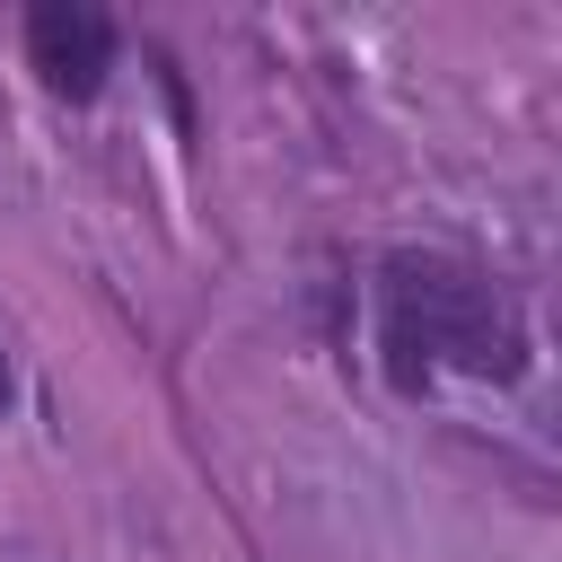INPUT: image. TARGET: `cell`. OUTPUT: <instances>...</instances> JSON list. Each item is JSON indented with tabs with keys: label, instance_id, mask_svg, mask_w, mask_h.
<instances>
[{
	"label": "cell",
	"instance_id": "3957f363",
	"mask_svg": "<svg viewBox=\"0 0 562 562\" xmlns=\"http://www.w3.org/2000/svg\"><path fill=\"white\" fill-rule=\"evenodd\" d=\"M0 404H9V369H0Z\"/></svg>",
	"mask_w": 562,
	"mask_h": 562
},
{
	"label": "cell",
	"instance_id": "7a4b0ae2",
	"mask_svg": "<svg viewBox=\"0 0 562 562\" xmlns=\"http://www.w3.org/2000/svg\"><path fill=\"white\" fill-rule=\"evenodd\" d=\"M26 61L44 70L53 97L88 105V97L105 88V70H114V26H105V9H88V0H44V9L26 18Z\"/></svg>",
	"mask_w": 562,
	"mask_h": 562
},
{
	"label": "cell",
	"instance_id": "6da1fadb",
	"mask_svg": "<svg viewBox=\"0 0 562 562\" xmlns=\"http://www.w3.org/2000/svg\"><path fill=\"white\" fill-rule=\"evenodd\" d=\"M386 351H395V378L404 386H422L430 360L474 369V378H509L518 351H527V334H518V307L474 263L395 255L386 263Z\"/></svg>",
	"mask_w": 562,
	"mask_h": 562
}]
</instances>
